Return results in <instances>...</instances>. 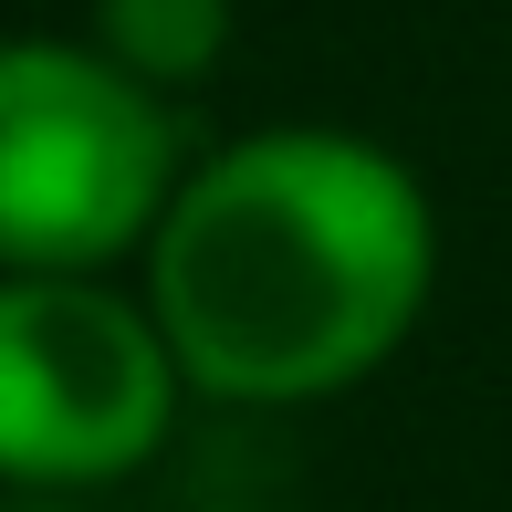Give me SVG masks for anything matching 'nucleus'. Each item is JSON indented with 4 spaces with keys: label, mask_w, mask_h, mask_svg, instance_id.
<instances>
[{
    "label": "nucleus",
    "mask_w": 512,
    "mask_h": 512,
    "mask_svg": "<svg viewBox=\"0 0 512 512\" xmlns=\"http://www.w3.org/2000/svg\"><path fill=\"white\" fill-rule=\"evenodd\" d=\"M429 199L387 147L272 126L209 157L147 241V304L178 377L241 408L335 398L429 304Z\"/></svg>",
    "instance_id": "1"
},
{
    "label": "nucleus",
    "mask_w": 512,
    "mask_h": 512,
    "mask_svg": "<svg viewBox=\"0 0 512 512\" xmlns=\"http://www.w3.org/2000/svg\"><path fill=\"white\" fill-rule=\"evenodd\" d=\"M11 512H63V492H32V502H11Z\"/></svg>",
    "instance_id": "5"
},
{
    "label": "nucleus",
    "mask_w": 512,
    "mask_h": 512,
    "mask_svg": "<svg viewBox=\"0 0 512 512\" xmlns=\"http://www.w3.org/2000/svg\"><path fill=\"white\" fill-rule=\"evenodd\" d=\"M178 126L157 84L74 42H0V272H95L157 241Z\"/></svg>",
    "instance_id": "2"
},
{
    "label": "nucleus",
    "mask_w": 512,
    "mask_h": 512,
    "mask_svg": "<svg viewBox=\"0 0 512 512\" xmlns=\"http://www.w3.org/2000/svg\"><path fill=\"white\" fill-rule=\"evenodd\" d=\"M95 53L136 84H199L230 53V0H95Z\"/></svg>",
    "instance_id": "4"
},
{
    "label": "nucleus",
    "mask_w": 512,
    "mask_h": 512,
    "mask_svg": "<svg viewBox=\"0 0 512 512\" xmlns=\"http://www.w3.org/2000/svg\"><path fill=\"white\" fill-rule=\"evenodd\" d=\"M178 345L157 314L115 304L84 272H11L0 283V481L84 492L168 439Z\"/></svg>",
    "instance_id": "3"
}]
</instances>
